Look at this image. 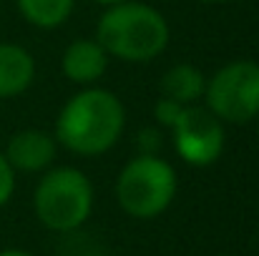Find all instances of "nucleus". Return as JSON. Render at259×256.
Wrapping results in <instances>:
<instances>
[{"instance_id": "nucleus-1", "label": "nucleus", "mask_w": 259, "mask_h": 256, "mask_svg": "<svg viewBox=\"0 0 259 256\" xmlns=\"http://www.w3.org/2000/svg\"><path fill=\"white\" fill-rule=\"evenodd\" d=\"M123 126L126 111L118 95L106 88H86L61 108L56 141L78 156H98L121 138Z\"/></svg>"}, {"instance_id": "nucleus-2", "label": "nucleus", "mask_w": 259, "mask_h": 256, "mask_svg": "<svg viewBox=\"0 0 259 256\" xmlns=\"http://www.w3.org/2000/svg\"><path fill=\"white\" fill-rule=\"evenodd\" d=\"M96 40L118 61L146 63L169 45V23L156 8L126 0L101 15Z\"/></svg>"}, {"instance_id": "nucleus-3", "label": "nucleus", "mask_w": 259, "mask_h": 256, "mask_svg": "<svg viewBox=\"0 0 259 256\" xmlns=\"http://www.w3.org/2000/svg\"><path fill=\"white\" fill-rule=\"evenodd\" d=\"M38 221L58 234L81 229L93 209V186L83 171L61 166L48 171L33 196Z\"/></svg>"}, {"instance_id": "nucleus-4", "label": "nucleus", "mask_w": 259, "mask_h": 256, "mask_svg": "<svg viewBox=\"0 0 259 256\" xmlns=\"http://www.w3.org/2000/svg\"><path fill=\"white\" fill-rule=\"evenodd\" d=\"M176 196V171L159 156L131 159L116 181L118 206L134 219H154Z\"/></svg>"}, {"instance_id": "nucleus-5", "label": "nucleus", "mask_w": 259, "mask_h": 256, "mask_svg": "<svg viewBox=\"0 0 259 256\" xmlns=\"http://www.w3.org/2000/svg\"><path fill=\"white\" fill-rule=\"evenodd\" d=\"M206 108L227 123L244 126L259 116V63L232 61L222 66L204 88Z\"/></svg>"}, {"instance_id": "nucleus-6", "label": "nucleus", "mask_w": 259, "mask_h": 256, "mask_svg": "<svg viewBox=\"0 0 259 256\" xmlns=\"http://www.w3.org/2000/svg\"><path fill=\"white\" fill-rule=\"evenodd\" d=\"M176 153L196 169L211 166L224 151V128L222 121L199 106H184L181 116L171 126Z\"/></svg>"}, {"instance_id": "nucleus-7", "label": "nucleus", "mask_w": 259, "mask_h": 256, "mask_svg": "<svg viewBox=\"0 0 259 256\" xmlns=\"http://www.w3.org/2000/svg\"><path fill=\"white\" fill-rule=\"evenodd\" d=\"M56 138L46 131H20L5 146V161L15 171H43L56 159Z\"/></svg>"}, {"instance_id": "nucleus-8", "label": "nucleus", "mask_w": 259, "mask_h": 256, "mask_svg": "<svg viewBox=\"0 0 259 256\" xmlns=\"http://www.w3.org/2000/svg\"><path fill=\"white\" fill-rule=\"evenodd\" d=\"M108 58L111 56L103 50V45L98 40L81 38L66 48V53L61 58V68H63V76L68 81L78 85H91L106 73Z\"/></svg>"}, {"instance_id": "nucleus-9", "label": "nucleus", "mask_w": 259, "mask_h": 256, "mask_svg": "<svg viewBox=\"0 0 259 256\" xmlns=\"http://www.w3.org/2000/svg\"><path fill=\"white\" fill-rule=\"evenodd\" d=\"M35 78V63L33 56L15 45V43H0V98H13L28 90Z\"/></svg>"}, {"instance_id": "nucleus-10", "label": "nucleus", "mask_w": 259, "mask_h": 256, "mask_svg": "<svg viewBox=\"0 0 259 256\" xmlns=\"http://www.w3.org/2000/svg\"><path fill=\"white\" fill-rule=\"evenodd\" d=\"M204 88L206 78L199 68L189 66V63H179L169 68L161 78V93L164 98H171L181 106H194L199 98H204Z\"/></svg>"}, {"instance_id": "nucleus-11", "label": "nucleus", "mask_w": 259, "mask_h": 256, "mask_svg": "<svg viewBox=\"0 0 259 256\" xmlns=\"http://www.w3.org/2000/svg\"><path fill=\"white\" fill-rule=\"evenodd\" d=\"M76 0H18V10L35 28H58L73 13Z\"/></svg>"}, {"instance_id": "nucleus-12", "label": "nucleus", "mask_w": 259, "mask_h": 256, "mask_svg": "<svg viewBox=\"0 0 259 256\" xmlns=\"http://www.w3.org/2000/svg\"><path fill=\"white\" fill-rule=\"evenodd\" d=\"M61 256H103V246L98 244V239L73 229L66 231V239L61 244Z\"/></svg>"}, {"instance_id": "nucleus-13", "label": "nucleus", "mask_w": 259, "mask_h": 256, "mask_svg": "<svg viewBox=\"0 0 259 256\" xmlns=\"http://www.w3.org/2000/svg\"><path fill=\"white\" fill-rule=\"evenodd\" d=\"M181 111H184L181 103H176L171 98H164V95H161V100H159L156 108H154V116H156V121H159L161 126L171 128L174 123H176V118L181 116Z\"/></svg>"}, {"instance_id": "nucleus-14", "label": "nucleus", "mask_w": 259, "mask_h": 256, "mask_svg": "<svg viewBox=\"0 0 259 256\" xmlns=\"http://www.w3.org/2000/svg\"><path fill=\"white\" fill-rule=\"evenodd\" d=\"M161 143H164V136H161L159 128L149 126V128H141L139 131V148H141L144 156H156L159 148H161Z\"/></svg>"}, {"instance_id": "nucleus-15", "label": "nucleus", "mask_w": 259, "mask_h": 256, "mask_svg": "<svg viewBox=\"0 0 259 256\" xmlns=\"http://www.w3.org/2000/svg\"><path fill=\"white\" fill-rule=\"evenodd\" d=\"M15 188V171L10 169V164L5 161V156L0 153V209L10 201Z\"/></svg>"}, {"instance_id": "nucleus-16", "label": "nucleus", "mask_w": 259, "mask_h": 256, "mask_svg": "<svg viewBox=\"0 0 259 256\" xmlns=\"http://www.w3.org/2000/svg\"><path fill=\"white\" fill-rule=\"evenodd\" d=\"M0 256H33V254H28L23 249H5V251H0Z\"/></svg>"}, {"instance_id": "nucleus-17", "label": "nucleus", "mask_w": 259, "mask_h": 256, "mask_svg": "<svg viewBox=\"0 0 259 256\" xmlns=\"http://www.w3.org/2000/svg\"><path fill=\"white\" fill-rule=\"evenodd\" d=\"M96 3H101V5L111 8V5H118V3H126V0H96Z\"/></svg>"}, {"instance_id": "nucleus-18", "label": "nucleus", "mask_w": 259, "mask_h": 256, "mask_svg": "<svg viewBox=\"0 0 259 256\" xmlns=\"http://www.w3.org/2000/svg\"><path fill=\"white\" fill-rule=\"evenodd\" d=\"M199 3H227V0H199Z\"/></svg>"}, {"instance_id": "nucleus-19", "label": "nucleus", "mask_w": 259, "mask_h": 256, "mask_svg": "<svg viewBox=\"0 0 259 256\" xmlns=\"http://www.w3.org/2000/svg\"><path fill=\"white\" fill-rule=\"evenodd\" d=\"M257 133H259V128H257Z\"/></svg>"}]
</instances>
